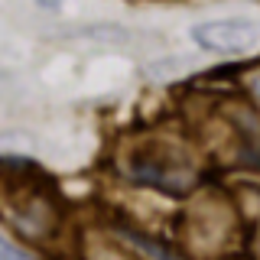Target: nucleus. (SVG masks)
Returning a JSON list of instances; mask_svg holds the SVG:
<instances>
[{
	"instance_id": "f257e3e1",
	"label": "nucleus",
	"mask_w": 260,
	"mask_h": 260,
	"mask_svg": "<svg viewBox=\"0 0 260 260\" xmlns=\"http://www.w3.org/2000/svg\"><path fill=\"white\" fill-rule=\"evenodd\" d=\"M257 39L260 29L250 20H205L192 26V43L208 52H247Z\"/></svg>"
},
{
	"instance_id": "f03ea898",
	"label": "nucleus",
	"mask_w": 260,
	"mask_h": 260,
	"mask_svg": "<svg viewBox=\"0 0 260 260\" xmlns=\"http://www.w3.org/2000/svg\"><path fill=\"white\" fill-rule=\"evenodd\" d=\"M124 241L127 244H134L137 250H143L150 260H182L176 254L173 247H166V244H159V241H150L146 234H137V231H124Z\"/></svg>"
},
{
	"instance_id": "7ed1b4c3",
	"label": "nucleus",
	"mask_w": 260,
	"mask_h": 260,
	"mask_svg": "<svg viewBox=\"0 0 260 260\" xmlns=\"http://www.w3.org/2000/svg\"><path fill=\"white\" fill-rule=\"evenodd\" d=\"M0 260H32V257L26 254V250H20L16 244H10L4 234H0Z\"/></svg>"
},
{
	"instance_id": "20e7f679",
	"label": "nucleus",
	"mask_w": 260,
	"mask_h": 260,
	"mask_svg": "<svg viewBox=\"0 0 260 260\" xmlns=\"http://www.w3.org/2000/svg\"><path fill=\"white\" fill-rule=\"evenodd\" d=\"M254 91H257V98H260V78H257V81H254Z\"/></svg>"
}]
</instances>
